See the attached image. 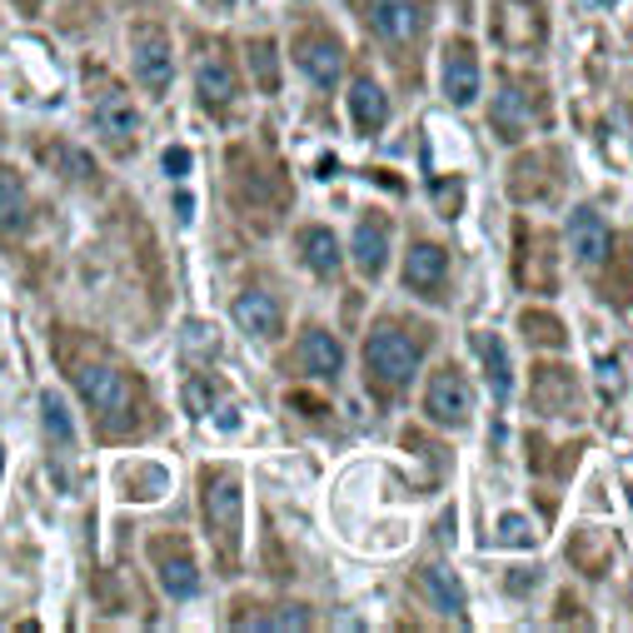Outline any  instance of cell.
I'll list each match as a JSON object with an SVG mask.
<instances>
[{"label": "cell", "instance_id": "cell-40", "mask_svg": "<svg viewBox=\"0 0 633 633\" xmlns=\"http://www.w3.org/2000/svg\"><path fill=\"white\" fill-rule=\"evenodd\" d=\"M533 583H539V569H529V573H509V593H523V589H533Z\"/></svg>", "mask_w": 633, "mask_h": 633}, {"label": "cell", "instance_id": "cell-38", "mask_svg": "<svg viewBox=\"0 0 633 633\" xmlns=\"http://www.w3.org/2000/svg\"><path fill=\"white\" fill-rule=\"evenodd\" d=\"M185 404H190V414H210V384L190 380L185 384Z\"/></svg>", "mask_w": 633, "mask_h": 633}, {"label": "cell", "instance_id": "cell-39", "mask_svg": "<svg viewBox=\"0 0 633 633\" xmlns=\"http://www.w3.org/2000/svg\"><path fill=\"white\" fill-rule=\"evenodd\" d=\"M190 151H185V145H170V151H165V175H175V180H180V175H190Z\"/></svg>", "mask_w": 633, "mask_h": 633}, {"label": "cell", "instance_id": "cell-23", "mask_svg": "<svg viewBox=\"0 0 633 633\" xmlns=\"http://www.w3.org/2000/svg\"><path fill=\"white\" fill-rule=\"evenodd\" d=\"M384 260H390V220L384 215H364L360 230H354V264H360V274H380Z\"/></svg>", "mask_w": 633, "mask_h": 633}, {"label": "cell", "instance_id": "cell-17", "mask_svg": "<svg viewBox=\"0 0 633 633\" xmlns=\"http://www.w3.org/2000/svg\"><path fill=\"white\" fill-rule=\"evenodd\" d=\"M195 85H200V101H205V111H230L235 105V95H240V81H235V65H230V55L220 51V45H205L200 51V61H195Z\"/></svg>", "mask_w": 633, "mask_h": 633}, {"label": "cell", "instance_id": "cell-14", "mask_svg": "<svg viewBox=\"0 0 633 633\" xmlns=\"http://www.w3.org/2000/svg\"><path fill=\"white\" fill-rule=\"evenodd\" d=\"M404 290H414L419 300H444L449 294V250L434 240L409 245V255H404Z\"/></svg>", "mask_w": 633, "mask_h": 633}, {"label": "cell", "instance_id": "cell-28", "mask_svg": "<svg viewBox=\"0 0 633 633\" xmlns=\"http://www.w3.org/2000/svg\"><path fill=\"white\" fill-rule=\"evenodd\" d=\"M419 589L434 599V609H444V613H454V619H464V583L454 579L449 569H439V563L419 569Z\"/></svg>", "mask_w": 633, "mask_h": 633}, {"label": "cell", "instance_id": "cell-16", "mask_svg": "<svg viewBox=\"0 0 633 633\" xmlns=\"http://www.w3.org/2000/svg\"><path fill=\"white\" fill-rule=\"evenodd\" d=\"M553 165H559V155L553 151H533V155H519V160L509 165V195L513 200H553V195H559V170H553Z\"/></svg>", "mask_w": 633, "mask_h": 633}, {"label": "cell", "instance_id": "cell-1", "mask_svg": "<svg viewBox=\"0 0 633 633\" xmlns=\"http://www.w3.org/2000/svg\"><path fill=\"white\" fill-rule=\"evenodd\" d=\"M55 360L65 364V374L75 380L81 399L91 404L101 439H131V434H141L145 424H155L151 414H145L151 399H145L141 380H135L121 360H111L95 340L55 330Z\"/></svg>", "mask_w": 633, "mask_h": 633}, {"label": "cell", "instance_id": "cell-36", "mask_svg": "<svg viewBox=\"0 0 633 633\" xmlns=\"http://www.w3.org/2000/svg\"><path fill=\"white\" fill-rule=\"evenodd\" d=\"M235 623H250V629H310V613L300 603H280L274 613H235Z\"/></svg>", "mask_w": 633, "mask_h": 633}, {"label": "cell", "instance_id": "cell-33", "mask_svg": "<svg viewBox=\"0 0 633 633\" xmlns=\"http://www.w3.org/2000/svg\"><path fill=\"white\" fill-rule=\"evenodd\" d=\"M519 330H523V340L543 344V350H563V344H569L563 320H553V314H543V310H523L519 314Z\"/></svg>", "mask_w": 633, "mask_h": 633}, {"label": "cell", "instance_id": "cell-9", "mask_svg": "<svg viewBox=\"0 0 633 633\" xmlns=\"http://www.w3.org/2000/svg\"><path fill=\"white\" fill-rule=\"evenodd\" d=\"M360 11L384 45H414L424 35V0H360Z\"/></svg>", "mask_w": 633, "mask_h": 633}, {"label": "cell", "instance_id": "cell-19", "mask_svg": "<svg viewBox=\"0 0 633 633\" xmlns=\"http://www.w3.org/2000/svg\"><path fill=\"white\" fill-rule=\"evenodd\" d=\"M35 210H31V190H25L21 170L0 165V240H21L31 230Z\"/></svg>", "mask_w": 633, "mask_h": 633}, {"label": "cell", "instance_id": "cell-29", "mask_svg": "<svg viewBox=\"0 0 633 633\" xmlns=\"http://www.w3.org/2000/svg\"><path fill=\"white\" fill-rule=\"evenodd\" d=\"M300 250H304V264H310L314 274H340V245H334V235L324 230V225H310V230H300Z\"/></svg>", "mask_w": 633, "mask_h": 633}, {"label": "cell", "instance_id": "cell-11", "mask_svg": "<svg viewBox=\"0 0 633 633\" xmlns=\"http://www.w3.org/2000/svg\"><path fill=\"white\" fill-rule=\"evenodd\" d=\"M294 65H300L314 85H324V91H330V85L340 81V71H344L340 35L324 31V25H304V31L294 35Z\"/></svg>", "mask_w": 633, "mask_h": 633}, {"label": "cell", "instance_id": "cell-18", "mask_svg": "<svg viewBox=\"0 0 633 633\" xmlns=\"http://www.w3.org/2000/svg\"><path fill=\"white\" fill-rule=\"evenodd\" d=\"M439 85L454 105H474L479 95V55L469 41H449L439 55Z\"/></svg>", "mask_w": 633, "mask_h": 633}, {"label": "cell", "instance_id": "cell-8", "mask_svg": "<svg viewBox=\"0 0 633 633\" xmlns=\"http://www.w3.org/2000/svg\"><path fill=\"white\" fill-rule=\"evenodd\" d=\"M529 399H533V409L549 414V419H579L583 414V390L569 364H533Z\"/></svg>", "mask_w": 633, "mask_h": 633}, {"label": "cell", "instance_id": "cell-35", "mask_svg": "<svg viewBox=\"0 0 633 633\" xmlns=\"http://www.w3.org/2000/svg\"><path fill=\"white\" fill-rule=\"evenodd\" d=\"M250 71H255V85H260L264 95H274L280 91V55H274V45L270 41H250Z\"/></svg>", "mask_w": 633, "mask_h": 633}, {"label": "cell", "instance_id": "cell-15", "mask_svg": "<svg viewBox=\"0 0 633 633\" xmlns=\"http://www.w3.org/2000/svg\"><path fill=\"white\" fill-rule=\"evenodd\" d=\"M513 240H519V260H513L519 284L533 294H553V284H559V274H553V240L543 230H529L523 220L513 230Z\"/></svg>", "mask_w": 633, "mask_h": 633}, {"label": "cell", "instance_id": "cell-27", "mask_svg": "<svg viewBox=\"0 0 633 633\" xmlns=\"http://www.w3.org/2000/svg\"><path fill=\"white\" fill-rule=\"evenodd\" d=\"M569 559L579 563L589 579H599L603 569H609V559H613V543H609V533L603 529H579L569 539Z\"/></svg>", "mask_w": 633, "mask_h": 633}, {"label": "cell", "instance_id": "cell-10", "mask_svg": "<svg viewBox=\"0 0 633 633\" xmlns=\"http://www.w3.org/2000/svg\"><path fill=\"white\" fill-rule=\"evenodd\" d=\"M131 61H135V81L151 95H165L175 81V55H170V35L160 25H135L131 35Z\"/></svg>", "mask_w": 633, "mask_h": 633}, {"label": "cell", "instance_id": "cell-20", "mask_svg": "<svg viewBox=\"0 0 633 633\" xmlns=\"http://www.w3.org/2000/svg\"><path fill=\"white\" fill-rule=\"evenodd\" d=\"M609 225L599 220V210H573V220H569V250H573V260L583 264V270H593V264L609 255Z\"/></svg>", "mask_w": 633, "mask_h": 633}, {"label": "cell", "instance_id": "cell-44", "mask_svg": "<svg viewBox=\"0 0 633 633\" xmlns=\"http://www.w3.org/2000/svg\"><path fill=\"white\" fill-rule=\"evenodd\" d=\"M593 6H613V0H593Z\"/></svg>", "mask_w": 633, "mask_h": 633}, {"label": "cell", "instance_id": "cell-22", "mask_svg": "<svg viewBox=\"0 0 633 633\" xmlns=\"http://www.w3.org/2000/svg\"><path fill=\"white\" fill-rule=\"evenodd\" d=\"M235 324H240L245 334H255V340H274L280 324H284V314L264 290H245L240 300H235Z\"/></svg>", "mask_w": 633, "mask_h": 633}, {"label": "cell", "instance_id": "cell-43", "mask_svg": "<svg viewBox=\"0 0 633 633\" xmlns=\"http://www.w3.org/2000/svg\"><path fill=\"white\" fill-rule=\"evenodd\" d=\"M0 474H6V449H0Z\"/></svg>", "mask_w": 633, "mask_h": 633}, {"label": "cell", "instance_id": "cell-37", "mask_svg": "<svg viewBox=\"0 0 633 633\" xmlns=\"http://www.w3.org/2000/svg\"><path fill=\"white\" fill-rule=\"evenodd\" d=\"M494 539H499L504 549H533V539H539V533H533V519H523V513H504Z\"/></svg>", "mask_w": 633, "mask_h": 633}, {"label": "cell", "instance_id": "cell-32", "mask_svg": "<svg viewBox=\"0 0 633 633\" xmlns=\"http://www.w3.org/2000/svg\"><path fill=\"white\" fill-rule=\"evenodd\" d=\"M583 444H543V439H529V469L539 474H569L579 464Z\"/></svg>", "mask_w": 633, "mask_h": 633}, {"label": "cell", "instance_id": "cell-6", "mask_svg": "<svg viewBox=\"0 0 633 633\" xmlns=\"http://www.w3.org/2000/svg\"><path fill=\"white\" fill-rule=\"evenodd\" d=\"M91 125L101 131V141L111 145V151H135V135H141V111H135V101L121 91L115 81L95 85L91 95Z\"/></svg>", "mask_w": 633, "mask_h": 633}, {"label": "cell", "instance_id": "cell-24", "mask_svg": "<svg viewBox=\"0 0 633 633\" xmlns=\"http://www.w3.org/2000/svg\"><path fill=\"white\" fill-rule=\"evenodd\" d=\"M350 115H354V125H360L364 135H374V131H384V121H390V101H384V91L364 75V81H354V91H350Z\"/></svg>", "mask_w": 633, "mask_h": 633}, {"label": "cell", "instance_id": "cell-5", "mask_svg": "<svg viewBox=\"0 0 633 633\" xmlns=\"http://www.w3.org/2000/svg\"><path fill=\"white\" fill-rule=\"evenodd\" d=\"M549 115V91L543 81H529V75H499V91L489 101V121L499 131V141H519L529 135V125H539Z\"/></svg>", "mask_w": 633, "mask_h": 633}, {"label": "cell", "instance_id": "cell-12", "mask_svg": "<svg viewBox=\"0 0 633 633\" xmlns=\"http://www.w3.org/2000/svg\"><path fill=\"white\" fill-rule=\"evenodd\" d=\"M424 409H429L434 424H449V429H464L474 419V394H469V380H464L454 364L434 370L429 390H424Z\"/></svg>", "mask_w": 633, "mask_h": 633}, {"label": "cell", "instance_id": "cell-13", "mask_svg": "<svg viewBox=\"0 0 633 633\" xmlns=\"http://www.w3.org/2000/svg\"><path fill=\"white\" fill-rule=\"evenodd\" d=\"M151 559H155V573H160L170 599H195V593H200V569H195L190 543H185L180 533L151 539Z\"/></svg>", "mask_w": 633, "mask_h": 633}, {"label": "cell", "instance_id": "cell-25", "mask_svg": "<svg viewBox=\"0 0 633 633\" xmlns=\"http://www.w3.org/2000/svg\"><path fill=\"white\" fill-rule=\"evenodd\" d=\"M603 300L633 304V230L619 240V250H609V274H603Z\"/></svg>", "mask_w": 633, "mask_h": 633}, {"label": "cell", "instance_id": "cell-31", "mask_svg": "<svg viewBox=\"0 0 633 633\" xmlns=\"http://www.w3.org/2000/svg\"><path fill=\"white\" fill-rule=\"evenodd\" d=\"M41 160L51 165L61 180H95V165H91V155H81L75 145H61V141H51V145H41Z\"/></svg>", "mask_w": 633, "mask_h": 633}, {"label": "cell", "instance_id": "cell-3", "mask_svg": "<svg viewBox=\"0 0 633 633\" xmlns=\"http://www.w3.org/2000/svg\"><path fill=\"white\" fill-rule=\"evenodd\" d=\"M200 509H205V529H210V543L220 553L225 573L240 559V529H245V494H240V474L225 469V464H210L200 474Z\"/></svg>", "mask_w": 633, "mask_h": 633}, {"label": "cell", "instance_id": "cell-4", "mask_svg": "<svg viewBox=\"0 0 633 633\" xmlns=\"http://www.w3.org/2000/svg\"><path fill=\"white\" fill-rule=\"evenodd\" d=\"M230 200L240 205L245 220H255L260 230H270L280 220V210L290 205V180L280 175V165L255 160L250 151L230 155Z\"/></svg>", "mask_w": 633, "mask_h": 633}, {"label": "cell", "instance_id": "cell-30", "mask_svg": "<svg viewBox=\"0 0 633 633\" xmlns=\"http://www.w3.org/2000/svg\"><path fill=\"white\" fill-rule=\"evenodd\" d=\"M121 484H125V499H160V494L170 489V474H165L160 464L135 459L121 469Z\"/></svg>", "mask_w": 633, "mask_h": 633}, {"label": "cell", "instance_id": "cell-7", "mask_svg": "<svg viewBox=\"0 0 633 633\" xmlns=\"http://www.w3.org/2000/svg\"><path fill=\"white\" fill-rule=\"evenodd\" d=\"M494 41L519 55L543 51V41H549L543 0H499V6H494Z\"/></svg>", "mask_w": 633, "mask_h": 633}, {"label": "cell", "instance_id": "cell-21", "mask_svg": "<svg viewBox=\"0 0 633 633\" xmlns=\"http://www.w3.org/2000/svg\"><path fill=\"white\" fill-rule=\"evenodd\" d=\"M294 360H300V370L314 374V380H334V374L344 370V350H340V340H334L330 330H304Z\"/></svg>", "mask_w": 633, "mask_h": 633}, {"label": "cell", "instance_id": "cell-2", "mask_svg": "<svg viewBox=\"0 0 633 633\" xmlns=\"http://www.w3.org/2000/svg\"><path fill=\"white\" fill-rule=\"evenodd\" d=\"M424 344H429V330L424 324H394L384 320L380 330L364 340V384H370L380 399H394L399 390H409L414 370L424 360Z\"/></svg>", "mask_w": 633, "mask_h": 633}, {"label": "cell", "instance_id": "cell-26", "mask_svg": "<svg viewBox=\"0 0 633 633\" xmlns=\"http://www.w3.org/2000/svg\"><path fill=\"white\" fill-rule=\"evenodd\" d=\"M474 350H479V360H484V374H489V390H494V399H509V390H513V370H509V354H504V340L499 334H474Z\"/></svg>", "mask_w": 633, "mask_h": 633}, {"label": "cell", "instance_id": "cell-42", "mask_svg": "<svg viewBox=\"0 0 633 633\" xmlns=\"http://www.w3.org/2000/svg\"><path fill=\"white\" fill-rule=\"evenodd\" d=\"M205 6H210V11H230L235 0H205Z\"/></svg>", "mask_w": 633, "mask_h": 633}, {"label": "cell", "instance_id": "cell-41", "mask_svg": "<svg viewBox=\"0 0 633 633\" xmlns=\"http://www.w3.org/2000/svg\"><path fill=\"white\" fill-rule=\"evenodd\" d=\"M175 210H180V220H190V215H195V200H190V195H180V200H175Z\"/></svg>", "mask_w": 633, "mask_h": 633}, {"label": "cell", "instance_id": "cell-34", "mask_svg": "<svg viewBox=\"0 0 633 633\" xmlns=\"http://www.w3.org/2000/svg\"><path fill=\"white\" fill-rule=\"evenodd\" d=\"M41 419H45V439L55 449H75V429H71V409L61 394H41Z\"/></svg>", "mask_w": 633, "mask_h": 633}]
</instances>
